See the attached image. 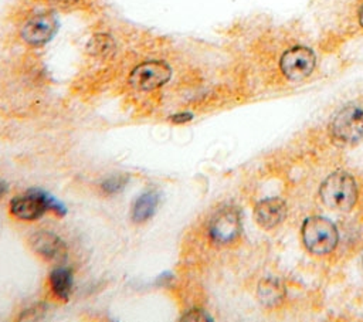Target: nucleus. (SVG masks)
<instances>
[{"label": "nucleus", "instance_id": "f257e3e1", "mask_svg": "<svg viewBox=\"0 0 363 322\" xmlns=\"http://www.w3.org/2000/svg\"><path fill=\"white\" fill-rule=\"evenodd\" d=\"M320 195L326 207L349 211L357 200L356 182L345 172L332 173L321 184Z\"/></svg>", "mask_w": 363, "mask_h": 322}, {"label": "nucleus", "instance_id": "f03ea898", "mask_svg": "<svg viewBox=\"0 0 363 322\" xmlns=\"http://www.w3.org/2000/svg\"><path fill=\"white\" fill-rule=\"evenodd\" d=\"M47 210L57 213L59 216H64L66 213V209L60 202L55 200V198L48 196L43 191H29L10 202V213L14 218L24 222H33L43 218Z\"/></svg>", "mask_w": 363, "mask_h": 322}, {"label": "nucleus", "instance_id": "7ed1b4c3", "mask_svg": "<svg viewBox=\"0 0 363 322\" xmlns=\"http://www.w3.org/2000/svg\"><path fill=\"white\" fill-rule=\"evenodd\" d=\"M338 230L325 218H309L302 226V240L308 252L317 256L331 253L338 245Z\"/></svg>", "mask_w": 363, "mask_h": 322}, {"label": "nucleus", "instance_id": "20e7f679", "mask_svg": "<svg viewBox=\"0 0 363 322\" xmlns=\"http://www.w3.org/2000/svg\"><path fill=\"white\" fill-rule=\"evenodd\" d=\"M172 77V68L165 61H145L129 74V84L137 91H153L165 86Z\"/></svg>", "mask_w": 363, "mask_h": 322}, {"label": "nucleus", "instance_id": "39448f33", "mask_svg": "<svg viewBox=\"0 0 363 322\" xmlns=\"http://www.w3.org/2000/svg\"><path fill=\"white\" fill-rule=\"evenodd\" d=\"M315 64L317 57L314 51L304 46H297L287 50L279 61L282 74L291 82H301V79L309 77L311 73L314 71Z\"/></svg>", "mask_w": 363, "mask_h": 322}, {"label": "nucleus", "instance_id": "423d86ee", "mask_svg": "<svg viewBox=\"0 0 363 322\" xmlns=\"http://www.w3.org/2000/svg\"><path fill=\"white\" fill-rule=\"evenodd\" d=\"M59 30V19L55 13L46 12L30 17L21 29V39L32 47L47 44Z\"/></svg>", "mask_w": 363, "mask_h": 322}, {"label": "nucleus", "instance_id": "0eeeda50", "mask_svg": "<svg viewBox=\"0 0 363 322\" xmlns=\"http://www.w3.org/2000/svg\"><path fill=\"white\" fill-rule=\"evenodd\" d=\"M333 135L348 144L363 140V110L357 106H346L338 113L332 122Z\"/></svg>", "mask_w": 363, "mask_h": 322}, {"label": "nucleus", "instance_id": "6e6552de", "mask_svg": "<svg viewBox=\"0 0 363 322\" xmlns=\"http://www.w3.org/2000/svg\"><path fill=\"white\" fill-rule=\"evenodd\" d=\"M242 231L240 216L236 210H223L210 223L209 234L213 241L219 245H227L235 241Z\"/></svg>", "mask_w": 363, "mask_h": 322}, {"label": "nucleus", "instance_id": "1a4fd4ad", "mask_svg": "<svg viewBox=\"0 0 363 322\" xmlns=\"http://www.w3.org/2000/svg\"><path fill=\"white\" fill-rule=\"evenodd\" d=\"M30 246L40 257L48 261L63 260L67 256V246L55 233L37 231L30 238Z\"/></svg>", "mask_w": 363, "mask_h": 322}, {"label": "nucleus", "instance_id": "9d476101", "mask_svg": "<svg viewBox=\"0 0 363 322\" xmlns=\"http://www.w3.org/2000/svg\"><path fill=\"white\" fill-rule=\"evenodd\" d=\"M287 216V206L278 198H271L257 203L254 209V218L258 226L263 229H274L281 225Z\"/></svg>", "mask_w": 363, "mask_h": 322}, {"label": "nucleus", "instance_id": "9b49d317", "mask_svg": "<svg viewBox=\"0 0 363 322\" xmlns=\"http://www.w3.org/2000/svg\"><path fill=\"white\" fill-rule=\"evenodd\" d=\"M158 203H159V195L157 192H148L141 195L133 206V211H131L133 222L137 225L148 222L153 216L155 211H157Z\"/></svg>", "mask_w": 363, "mask_h": 322}, {"label": "nucleus", "instance_id": "f8f14e48", "mask_svg": "<svg viewBox=\"0 0 363 322\" xmlns=\"http://www.w3.org/2000/svg\"><path fill=\"white\" fill-rule=\"evenodd\" d=\"M285 288L278 280L267 278L258 285V299L267 307H277L284 301Z\"/></svg>", "mask_w": 363, "mask_h": 322}, {"label": "nucleus", "instance_id": "ddd939ff", "mask_svg": "<svg viewBox=\"0 0 363 322\" xmlns=\"http://www.w3.org/2000/svg\"><path fill=\"white\" fill-rule=\"evenodd\" d=\"M50 287L60 300H67L72 290V273L70 268L61 267L50 274Z\"/></svg>", "mask_w": 363, "mask_h": 322}, {"label": "nucleus", "instance_id": "4468645a", "mask_svg": "<svg viewBox=\"0 0 363 322\" xmlns=\"http://www.w3.org/2000/svg\"><path fill=\"white\" fill-rule=\"evenodd\" d=\"M87 50L92 57L98 59H108L114 55L115 51V41L110 35L99 33L91 37L87 44Z\"/></svg>", "mask_w": 363, "mask_h": 322}, {"label": "nucleus", "instance_id": "2eb2a0df", "mask_svg": "<svg viewBox=\"0 0 363 322\" xmlns=\"http://www.w3.org/2000/svg\"><path fill=\"white\" fill-rule=\"evenodd\" d=\"M125 182L126 180H124L121 178H111V179H107L106 182H104L101 187L106 193H117V192L122 191Z\"/></svg>", "mask_w": 363, "mask_h": 322}, {"label": "nucleus", "instance_id": "dca6fc26", "mask_svg": "<svg viewBox=\"0 0 363 322\" xmlns=\"http://www.w3.org/2000/svg\"><path fill=\"white\" fill-rule=\"evenodd\" d=\"M180 321H195V322L200 321V322H204V321H212V318L209 316V314H206L202 310H192L184 318H182Z\"/></svg>", "mask_w": 363, "mask_h": 322}, {"label": "nucleus", "instance_id": "f3484780", "mask_svg": "<svg viewBox=\"0 0 363 322\" xmlns=\"http://www.w3.org/2000/svg\"><path fill=\"white\" fill-rule=\"evenodd\" d=\"M193 120V115L190 113H177V114H173L169 121L175 125H182V124H188Z\"/></svg>", "mask_w": 363, "mask_h": 322}, {"label": "nucleus", "instance_id": "a211bd4d", "mask_svg": "<svg viewBox=\"0 0 363 322\" xmlns=\"http://www.w3.org/2000/svg\"><path fill=\"white\" fill-rule=\"evenodd\" d=\"M51 5H56V6H71L79 3L80 0H48Z\"/></svg>", "mask_w": 363, "mask_h": 322}, {"label": "nucleus", "instance_id": "6ab92c4d", "mask_svg": "<svg viewBox=\"0 0 363 322\" xmlns=\"http://www.w3.org/2000/svg\"><path fill=\"white\" fill-rule=\"evenodd\" d=\"M6 189H8V186H6V183H3V182H0V195H3V193L6 192Z\"/></svg>", "mask_w": 363, "mask_h": 322}, {"label": "nucleus", "instance_id": "aec40b11", "mask_svg": "<svg viewBox=\"0 0 363 322\" xmlns=\"http://www.w3.org/2000/svg\"><path fill=\"white\" fill-rule=\"evenodd\" d=\"M359 21H360V24L363 26V6H362V9H360V12H359Z\"/></svg>", "mask_w": 363, "mask_h": 322}, {"label": "nucleus", "instance_id": "412c9836", "mask_svg": "<svg viewBox=\"0 0 363 322\" xmlns=\"http://www.w3.org/2000/svg\"><path fill=\"white\" fill-rule=\"evenodd\" d=\"M362 264H363V260H362Z\"/></svg>", "mask_w": 363, "mask_h": 322}]
</instances>
